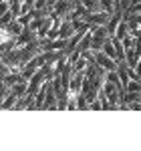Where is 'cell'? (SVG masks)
<instances>
[{"label":"cell","mask_w":141,"mask_h":151,"mask_svg":"<svg viewBox=\"0 0 141 151\" xmlns=\"http://www.w3.org/2000/svg\"><path fill=\"white\" fill-rule=\"evenodd\" d=\"M109 18H111V14L109 12H91V16H89V24L91 26H101V24H107L109 22Z\"/></svg>","instance_id":"277c9868"},{"label":"cell","mask_w":141,"mask_h":151,"mask_svg":"<svg viewBox=\"0 0 141 151\" xmlns=\"http://www.w3.org/2000/svg\"><path fill=\"white\" fill-rule=\"evenodd\" d=\"M77 32V26H75V22H73V18H63V22H60V32H59V36L60 38H67L69 40L70 36Z\"/></svg>","instance_id":"3957f363"},{"label":"cell","mask_w":141,"mask_h":151,"mask_svg":"<svg viewBox=\"0 0 141 151\" xmlns=\"http://www.w3.org/2000/svg\"><path fill=\"white\" fill-rule=\"evenodd\" d=\"M103 52H105L107 57L115 58L117 60V47H115V42H113V38H109V40H105V45H103V48H101ZM119 63V60H117Z\"/></svg>","instance_id":"52a82bcc"},{"label":"cell","mask_w":141,"mask_h":151,"mask_svg":"<svg viewBox=\"0 0 141 151\" xmlns=\"http://www.w3.org/2000/svg\"><path fill=\"white\" fill-rule=\"evenodd\" d=\"M95 63H97V65H101L107 73H109V70H117L119 69V63H117V60H115V58H111V57H107L103 50H97V52H95Z\"/></svg>","instance_id":"7a4b0ae2"},{"label":"cell","mask_w":141,"mask_h":151,"mask_svg":"<svg viewBox=\"0 0 141 151\" xmlns=\"http://www.w3.org/2000/svg\"><path fill=\"white\" fill-rule=\"evenodd\" d=\"M16 103H18V97L14 93H10L6 99H2V109H4V111H10V109L16 107Z\"/></svg>","instance_id":"9c48e42d"},{"label":"cell","mask_w":141,"mask_h":151,"mask_svg":"<svg viewBox=\"0 0 141 151\" xmlns=\"http://www.w3.org/2000/svg\"><path fill=\"white\" fill-rule=\"evenodd\" d=\"M91 35H93V45H91V50L97 52V50H101L103 45H105V40L111 38V32H109V28H107V24H101V26H91Z\"/></svg>","instance_id":"6da1fadb"},{"label":"cell","mask_w":141,"mask_h":151,"mask_svg":"<svg viewBox=\"0 0 141 151\" xmlns=\"http://www.w3.org/2000/svg\"><path fill=\"white\" fill-rule=\"evenodd\" d=\"M127 35H129V22H127V18H123V20L119 22V26H117V30H115V35H113V38L123 40Z\"/></svg>","instance_id":"8992f818"},{"label":"cell","mask_w":141,"mask_h":151,"mask_svg":"<svg viewBox=\"0 0 141 151\" xmlns=\"http://www.w3.org/2000/svg\"><path fill=\"white\" fill-rule=\"evenodd\" d=\"M12 40H16V36L12 35V30L8 26H0V42L6 45V42H12Z\"/></svg>","instance_id":"ba28073f"},{"label":"cell","mask_w":141,"mask_h":151,"mask_svg":"<svg viewBox=\"0 0 141 151\" xmlns=\"http://www.w3.org/2000/svg\"><path fill=\"white\" fill-rule=\"evenodd\" d=\"M91 45H93V35H91V28H89V32L81 38V42H79V47H77V50L79 52H87V50H91Z\"/></svg>","instance_id":"5b68a950"}]
</instances>
